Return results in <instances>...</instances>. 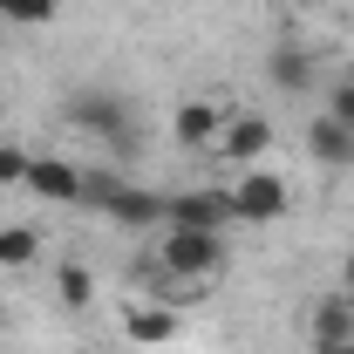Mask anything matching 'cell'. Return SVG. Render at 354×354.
<instances>
[{
  "mask_svg": "<svg viewBox=\"0 0 354 354\" xmlns=\"http://www.w3.org/2000/svg\"><path fill=\"white\" fill-rule=\"evenodd\" d=\"M157 266H164L171 279H212V272L225 266V232H184V225H164Z\"/></svg>",
  "mask_w": 354,
  "mask_h": 354,
  "instance_id": "6da1fadb",
  "label": "cell"
},
{
  "mask_svg": "<svg viewBox=\"0 0 354 354\" xmlns=\"http://www.w3.org/2000/svg\"><path fill=\"white\" fill-rule=\"evenodd\" d=\"M164 225H184V232H232L239 212H232V191L198 184V191H171V198H164Z\"/></svg>",
  "mask_w": 354,
  "mask_h": 354,
  "instance_id": "7a4b0ae2",
  "label": "cell"
},
{
  "mask_svg": "<svg viewBox=\"0 0 354 354\" xmlns=\"http://www.w3.org/2000/svg\"><path fill=\"white\" fill-rule=\"evenodd\" d=\"M68 123L102 143H130V102L116 88H82V95H68Z\"/></svg>",
  "mask_w": 354,
  "mask_h": 354,
  "instance_id": "3957f363",
  "label": "cell"
},
{
  "mask_svg": "<svg viewBox=\"0 0 354 354\" xmlns=\"http://www.w3.org/2000/svg\"><path fill=\"white\" fill-rule=\"evenodd\" d=\"M286 205H293V191H286V177H272V171H252L232 184V212H239V225H272V218H286Z\"/></svg>",
  "mask_w": 354,
  "mask_h": 354,
  "instance_id": "277c9868",
  "label": "cell"
},
{
  "mask_svg": "<svg viewBox=\"0 0 354 354\" xmlns=\"http://www.w3.org/2000/svg\"><path fill=\"white\" fill-rule=\"evenodd\" d=\"M102 212H109V218L123 225V232H157V225H164V198L123 177V184L109 191V205H102Z\"/></svg>",
  "mask_w": 354,
  "mask_h": 354,
  "instance_id": "5b68a950",
  "label": "cell"
},
{
  "mask_svg": "<svg viewBox=\"0 0 354 354\" xmlns=\"http://www.w3.org/2000/svg\"><path fill=\"white\" fill-rule=\"evenodd\" d=\"M218 150H225V164H245V171H252L266 150H272V123H266V116H225Z\"/></svg>",
  "mask_w": 354,
  "mask_h": 354,
  "instance_id": "8992f818",
  "label": "cell"
},
{
  "mask_svg": "<svg viewBox=\"0 0 354 354\" xmlns=\"http://www.w3.org/2000/svg\"><path fill=\"white\" fill-rule=\"evenodd\" d=\"M28 191L48 198V205H82V171L62 164V157H35L28 164Z\"/></svg>",
  "mask_w": 354,
  "mask_h": 354,
  "instance_id": "52a82bcc",
  "label": "cell"
},
{
  "mask_svg": "<svg viewBox=\"0 0 354 354\" xmlns=\"http://www.w3.org/2000/svg\"><path fill=\"white\" fill-rule=\"evenodd\" d=\"M348 341H354V307L348 300H320V307H313V348L341 354Z\"/></svg>",
  "mask_w": 354,
  "mask_h": 354,
  "instance_id": "ba28073f",
  "label": "cell"
},
{
  "mask_svg": "<svg viewBox=\"0 0 354 354\" xmlns=\"http://www.w3.org/2000/svg\"><path fill=\"white\" fill-rule=\"evenodd\" d=\"M218 130H225V109H218V102H177V143L205 150V143H218Z\"/></svg>",
  "mask_w": 354,
  "mask_h": 354,
  "instance_id": "9c48e42d",
  "label": "cell"
},
{
  "mask_svg": "<svg viewBox=\"0 0 354 354\" xmlns=\"http://www.w3.org/2000/svg\"><path fill=\"white\" fill-rule=\"evenodd\" d=\"M307 150H313V164H354V130L320 116V123H307Z\"/></svg>",
  "mask_w": 354,
  "mask_h": 354,
  "instance_id": "30bf717a",
  "label": "cell"
},
{
  "mask_svg": "<svg viewBox=\"0 0 354 354\" xmlns=\"http://www.w3.org/2000/svg\"><path fill=\"white\" fill-rule=\"evenodd\" d=\"M123 334H130V341H143V348L177 341V313H171V307H130V313H123Z\"/></svg>",
  "mask_w": 354,
  "mask_h": 354,
  "instance_id": "8fae6325",
  "label": "cell"
},
{
  "mask_svg": "<svg viewBox=\"0 0 354 354\" xmlns=\"http://www.w3.org/2000/svg\"><path fill=\"white\" fill-rule=\"evenodd\" d=\"M266 75H272L279 88H307V82H313V68H307V55H300V48H272V55H266Z\"/></svg>",
  "mask_w": 354,
  "mask_h": 354,
  "instance_id": "7c38bea8",
  "label": "cell"
},
{
  "mask_svg": "<svg viewBox=\"0 0 354 354\" xmlns=\"http://www.w3.org/2000/svg\"><path fill=\"white\" fill-rule=\"evenodd\" d=\"M41 252V232L35 225H0V266H28Z\"/></svg>",
  "mask_w": 354,
  "mask_h": 354,
  "instance_id": "4fadbf2b",
  "label": "cell"
},
{
  "mask_svg": "<svg viewBox=\"0 0 354 354\" xmlns=\"http://www.w3.org/2000/svg\"><path fill=\"white\" fill-rule=\"evenodd\" d=\"M55 286H62V307H88V300H95V272H88V266H62Z\"/></svg>",
  "mask_w": 354,
  "mask_h": 354,
  "instance_id": "5bb4252c",
  "label": "cell"
},
{
  "mask_svg": "<svg viewBox=\"0 0 354 354\" xmlns=\"http://www.w3.org/2000/svg\"><path fill=\"white\" fill-rule=\"evenodd\" d=\"M0 14L21 21V28H48V21L62 14V0H0Z\"/></svg>",
  "mask_w": 354,
  "mask_h": 354,
  "instance_id": "9a60e30c",
  "label": "cell"
},
{
  "mask_svg": "<svg viewBox=\"0 0 354 354\" xmlns=\"http://www.w3.org/2000/svg\"><path fill=\"white\" fill-rule=\"evenodd\" d=\"M28 164H35V157H28L21 143H0V191H14V184H28Z\"/></svg>",
  "mask_w": 354,
  "mask_h": 354,
  "instance_id": "2e32d148",
  "label": "cell"
},
{
  "mask_svg": "<svg viewBox=\"0 0 354 354\" xmlns=\"http://www.w3.org/2000/svg\"><path fill=\"white\" fill-rule=\"evenodd\" d=\"M327 116H334L341 130H354V75H348V82H334V88H327Z\"/></svg>",
  "mask_w": 354,
  "mask_h": 354,
  "instance_id": "e0dca14e",
  "label": "cell"
},
{
  "mask_svg": "<svg viewBox=\"0 0 354 354\" xmlns=\"http://www.w3.org/2000/svg\"><path fill=\"white\" fill-rule=\"evenodd\" d=\"M341 279H348V286H354V259H348V272H341Z\"/></svg>",
  "mask_w": 354,
  "mask_h": 354,
  "instance_id": "ac0fdd59",
  "label": "cell"
},
{
  "mask_svg": "<svg viewBox=\"0 0 354 354\" xmlns=\"http://www.w3.org/2000/svg\"><path fill=\"white\" fill-rule=\"evenodd\" d=\"M341 354H354V341H348V348H341Z\"/></svg>",
  "mask_w": 354,
  "mask_h": 354,
  "instance_id": "d6986e66",
  "label": "cell"
}]
</instances>
